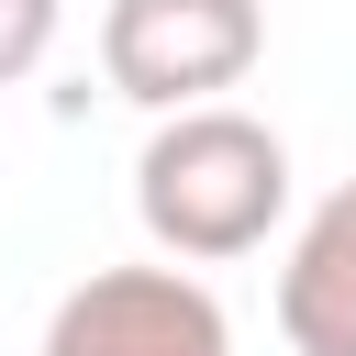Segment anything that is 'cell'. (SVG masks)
I'll return each mask as SVG.
<instances>
[{"label": "cell", "mask_w": 356, "mask_h": 356, "mask_svg": "<svg viewBox=\"0 0 356 356\" xmlns=\"http://www.w3.org/2000/svg\"><path fill=\"white\" fill-rule=\"evenodd\" d=\"M267 56V0H111L100 11V78L134 111H189L245 89Z\"/></svg>", "instance_id": "cell-2"}, {"label": "cell", "mask_w": 356, "mask_h": 356, "mask_svg": "<svg viewBox=\"0 0 356 356\" xmlns=\"http://www.w3.org/2000/svg\"><path fill=\"white\" fill-rule=\"evenodd\" d=\"M278 334L289 356H356V178L300 211L278 256Z\"/></svg>", "instance_id": "cell-4"}, {"label": "cell", "mask_w": 356, "mask_h": 356, "mask_svg": "<svg viewBox=\"0 0 356 356\" xmlns=\"http://www.w3.org/2000/svg\"><path fill=\"white\" fill-rule=\"evenodd\" d=\"M134 222H145V245L167 267L256 256L289 222V145H278V122H256L234 100L156 111V134L134 156Z\"/></svg>", "instance_id": "cell-1"}, {"label": "cell", "mask_w": 356, "mask_h": 356, "mask_svg": "<svg viewBox=\"0 0 356 356\" xmlns=\"http://www.w3.org/2000/svg\"><path fill=\"white\" fill-rule=\"evenodd\" d=\"M56 22H67V0H0V89L44 67V44H56Z\"/></svg>", "instance_id": "cell-5"}, {"label": "cell", "mask_w": 356, "mask_h": 356, "mask_svg": "<svg viewBox=\"0 0 356 356\" xmlns=\"http://www.w3.org/2000/svg\"><path fill=\"white\" fill-rule=\"evenodd\" d=\"M44 356H234V323L211 300V278L189 267H89L56 312H44Z\"/></svg>", "instance_id": "cell-3"}]
</instances>
